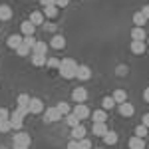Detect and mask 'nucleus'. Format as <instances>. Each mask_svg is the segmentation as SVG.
Returning a JSON list of instances; mask_svg holds the SVG:
<instances>
[{"label":"nucleus","instance_id":"16","mask_svg":"<svg viewBox=\"0 0 149 149\" xmlns=\"http://www.w3.org/2000/svg\"><path fill=\"white\" fill-rule=\"evenodd\" d=\"M10 18H12V8L8 4H0V22L10 20Z\"/></svg>","mask_w":149,"mask_h":149},{"label":"nucleus","instance_id":"13","mask_svg":"<svg viewBox=\"0 0 149 149\" xmlns=\"http://www.w3.org/2000/svg\"><path fill=\"white\" fill-rule=\"evenodd\" d=\"M22 40H24V36H22V34H12V36H8L6 44H8V48L16 50V48H18L20 44H22Z\"/></svg>","mask_w":149,"mask_h":149},{"label":"nucleus","instance_id":"40","mask_svg":"<svg viewBox=\"0 0 149 149\" xmlns=\"http://www.w3.org/2000/svg\"><path fill=\"white\" fill-rule=\"evenodd\" d=\"M141 14H143V18H145V20H149V4H145V6H143V8H141Z\"/></svg>","mask_w":149,"mask_h":149},{"label":"nucleus","instance_id":"20","mask_svg":"<svg viewBox=\"0 0 149 149\" xmlns=\"http://www.w3.org/2000/svg\"><path fill=\"white\" fill-rule=\"evenodd\" d=\"M30 22L34 24V26H40V24H44V12H32L30 14Z\"/></svg>","mask_w":149,"mask_h":149},{"label":"nucleus","instance_id":"42","mask_svg":"<svg viewBox=\"0 0 149 149\" xmlns=\"http://www.w3.org/2000/svg\"><path fill=\"white\" fill-rule=\"evenodd\" d=\"M68 2H70V0H56V6H58V8H66Z\"/></svg>","mask_w":149,"mask_h":149},{"label":"nucleus","instance_id":"24","mask_svg":"<svg viewBox=\"0 0 149 149\" xmlns=\"http://www.w3.org/2000/svg\"><path fill=\"white\" fill-rule=\"evenodd\" d=\"M93 133H95L97 137H103V135L107 133V125H105V123H93Z\"/></svg>","mask_w":149,"mask_h":149},{"label":"nucleus","instance_id":"41","mask_svg":"<svg viewBox=\"0 0 149 149\" xmlns=\"http://www.w3.org/2000/svg\"><path fill=\"white\" fill-rule=\"evenodd\" d=\"M42 6H56V0H40Z\"/></svg>","mask_w":149,"mask_h":149},{"label":"nucleus","instance_id":"21","mask_svg":"<svg viewBox=\"0 0 149 149\" xmlns=\"http://www.w3.org/2000/svg\"><path fill=\"white\" fill-rule=\"evenodd\" d=\"M111 97H113V102H115V103H123V102H127V93H125V90H115Z\"/></svg>","mask_w":149,"mask_h":149},{"label":"nucleus","instance_id":"6","mask_svg":"<svg viewBox=\"0 0 149 149\" xmlns=\"http://www.w3.org/2000/svg\"><path fill=\"white\" fill-rule=\"evenodd\" d=\"M10 125H12V129H22V125H24V115L22 113H18V111H12L10 113Z\"/></svg>","mask_w":149,"mask_h":149},{"label":"nucleus","instance_id":"4","mask_svg":"<svg viewBox=\"0 0 149 149\" xmlns=\"http://www.w3.org/2000/svg\"><path fill=\"white\" fill-rule=\"evenodd\" d=\"M72 113L76 115V117H78V119H86V117H90V107H88V105H86V103H78V105H76V107H74V111H72Z\"/></svg>","mask_w":149,"mask_h":149},{"label":"nucleus","instance_id":"9","mask_svg":"<svg viewBox=\"0 0 149 149\" xmlns=\"http://www.w3.org/2000/svg\"><path fill=\"white\" fill-rule=\"evenodd\" d=\"M129 48H131V52H133L135 56H143L145 50H147V44H145V42H139V40H133Z\"/></svg>","mask_w":149,"mask_h":149},{"label":"nucleus","instance_id":"46","mask_svg":"<svg viewBox=\"0 0 149 149\" xmlns=\"http://www.w3.org/2000/svg\"><path fill=\"white\" fill-rule=\"evenodd\" d=\"M95 149H102V147H95Z\"/></svg>","mask_w":149,"mask_h":149},{"label":"nucleus","instance_id":"18","mask_svg":"<svg viewBox=\"0 0 149 149\" xmlns=\"http://www.w3.org/2000/svg\"><path fill=\"white\" fill-rule=\"evenodd\" d=\"M30 105V95L28 93H20L18 97H16V107H28ZM30 109V107H28Z\"/></svg>","mask_w":149,"mask_h":149},{"label":"nucleus","instance_id":"27","mask_svg":"<svg viewBox=\"0 0 149 149\" xmlns=\"http://www.w3.org/2000/svg\"><path fill=\"white\" fill-rule=\"evenodd\" d=\"M113 105H115V102H113V97H111V95H105V97L102 100L103 111H107V109H113Z\"/></svg>","mask_w":149,"mask_h":149},{"label":"nucleus","instance_id":"28","mask_svg":"<svg viewBox=\"0 0 149 149\" xmlns=\"http://www.w3.org/2000/svg\"><path fill=\"white\" fill-rule=\"evenodd\" d=\"M46 62H48V58L44 54H32V64L34 66H44Z\"/></svg>","mask_w":149,"mask_h":149},{"label":"nucleus","instance_id":"10","mask_svg":"<svg viewBox=\"0 0 149 149\" xmlns=\"http://www.w3.org/2000/svg\"><path fill=\"white\" fill-rule=\"evenodd\" d=\"M119 113L123 115V117H131V115L135 113V107L129 102H123V103H119Z\"/></svg>","mask_w":149,"mask_h":149},{"label":"nucleus","instance_id":"26","mask_svg":"<svg viewBox=\"0 0 149 149\" xmlns=\"http://www.w3.org/2000/svg\"><path fill=\"white\" fill-rule=\"evenodd\" d=\"M56 107H58V111L62 113V117H66L68 113H72V107H70V103H66V102H60Z\"/></svg>","mask_w":149,"mask_h":149},{"label":"nucleus","instance_id":"39","mask_svg":"<svg viewBox=\"0 0 149 149\" xmlns=\"http://www.w3.org/2000/svg\"><path fill=\"white\" fill-rule=\"evenodd\" d=\"M68 149H80V141H76V139H70Z\"/></svg>","mask_w":149,"mask_h":149},{"label":"nucleus","instance_id":"25","mask_svg":"<svg viewBox=\"0 0 149 149\" xmlns=\"http://www.w3.org/2000/svg\"><path fill=\"white\" fill-rule=\"evenodd\" d=\"M46 52H48L46 42H36V46L32 48V54H44V56H46Z\"/></svg>","mask_w":149,"mask_h":149},{"label":"nucleus","instance_id":"30","mask_svg":"<svg viewBox=\"0 0 149 149\" xmlns=\"http://www.w3.org/2000/svg\"><path fill=\"white\" fill-rule=\"evenodd\" d=\"M145 22H147V20L143 18V14H141V12H135V14H133V24H135L137 28H143Z\"/></svg>","mask_w":149,"mask_h":149},{"label":"nucleus","instance_id":"44","mask_svg":"<svg viewBox=\"0 0 149 149\" xmlns=\"http://www.w3.org/2000/svg\"><path fill=\"white\" fill-rule=\"evenodd\" d=\"M143 97H145V102L149 103V88H145V92H143Z\"/></svg>","mask_w":149,"mask_h":149},{"label":"nucleus","instance_id":"15","mask_svg":"<svg viewBox=\"0 0 149 149\" xmlns=\"http://www.w3.org/2000/svg\"><path fill=\"white\" fill-rule=\"evenodd\" d=\"M127 145H129V149H145V139L133 135V137L127 141Z\"/></svg>","mask_w":149,"mask_h":149},{"label":"nucleus","instance_id":"33","mask_svg":"<svg viewBox=\"0 0 149 149\" xmlns=\"http://www.w3.org/2000/svg\"><path fill=\"white\" fill-rule=\"evenodd\" d=\"M127 72H129V68H127L125 64H119V66L115 68V74H117L119 78H123V76H127Z\"/></svg>","mask_w":149,"mask_h":149},{"label":"nucleus","instance_id":"2","mask_svg":"<svg viewBox=\"0 0 149 149\" xmlns=\"http://www.w3.org/2000/svg\"><path fill=\"white\" fill-rule=\"evenodd\" d=\"M30 143H32V139H30L28 133H24V131L14 135V149H28Z\"/></svg>","mask_w":149,"mask_h":149},{"label":"nucleus","instance_id":"5","mask_svg":"<svg viewBox=\"0 0 149 149\" xmlns=\"http://www.w3.org/2000/svg\"><path fill=\"white\" fill-rule=\"evenodd\" d=\"M72 100H74L76 103H84L86 100H88V90L81 88V86H80V88H76V90L72 92Z\"/></svg>","mask_w":149,"mask_h":149},{"label":"nucleus","instance_id":"34","mask_svg":"<svg viewBox=\"0 0 149 149\" xmlns=\"http://www.w3.org/2000/svg\"><path fill=\"white\" fill-rule=\"evenodd\" d=\"M12 125H10V119H2L0 121V133H6V131H10Z\"/></svg>","mask_w":149,"mask_h":149},{"label":"nucleus","instance_id":"37","mask_svg":"<svg viewBox=\"0 0 149 149\" xmlns=\"http://www.w3.org/2000/svg\"><path fill=\"white\" fill-rule=\"evenodd\" d=\"M48 68H60V60L58 58H48Z\"/></svg>","mask_w":149,"mask_h":149},{"label":"nucleus","instance_id":"35","mask_svg":"<svg viewBox=\"0 0 149 149\" xmlns=\"http://www.w3.org/2000/svg\"><path fill=\"white\" fill-rule=\"evenodd\" d=\"M22 42H24V44H26L28 48H30V50H32V48L36 46V42H38V40H36L34 36H24V40H22Z\"/></svg>","mask_w":149,"mask_h":149},{"label":"nucleus","instance_id":"43","mask_svg":"<svg viewBox=\"0 0 149 149\" xmlns=\"http://www.w3.org/2000/svg\"><path fill=\"white\" fill-rule=\"evenodd\" d=\"M141 123H143V125H145V127L149 129V113H145V115H143V121H141Z\"/></svg>","mask_w":149,"mask_h":149},{"label":"nucleus","instance_id":"14","mask_svg":"<svg viewBox=\"0 0 149 149\" xmlns=\"http://www.w3.org/2000/svg\"><path fill=\"white\" fill-rule=\"evenodd\" d=\"M20 32H22V36H34V32H36V26L30 20H26V22H22L20 24Z\"/></svg>","mask_w":149,"mask_h":149},{"label":"nucleus","instance_id":"12","mask_svg":"<svg viewBox=\"0 0 149 149\" xmlns=\"http://www.w3.org/2000/svg\"><path fill=\"white\" fill-rule=\"evenodd\" d=\"M86 133H88V129L81 125H76V127H72V139H76V141H80V139L86 137Z\"/></svg>","mask_w":149,"mask_h":149},{"label":"nucleus","instance_id":"19","mask_svg":"<svg viewBox=\"0 0 149 149\" xmlns=\"http://www.w3.org/2000/svg\"><path fill=\"white\" fill-rule=\"evenodd\" d=\"M117 133H115L113 129H107V133H105V135H103V141H105V143H107V145H115V143H117Z\"/></svg>","mask_w":149,"mask_h":149},{"label":"nucleus","instance_id":"7","mask_svg":"<svg viewBox=\"0 0 149 149\" xmlns=\"http://www.w3.org/2000/svg\"><path fill=\"white\" fill-rule=\"evenodd\" d=\"M76 78L81 81H86V80H90L92 78V70H90V66H78V70H76Z\"/></svg>","mask_w":149,"mask_h":149},{"label":"nucleus","instance_id":"32","mask_svg":"<svg viewBox=\"0 0 149 149\" xmlns=\"http://www.w3.org/2000/svg\"><path fill=\"white\" fill-rule=\"evenodd\" d=\"M66 121H68V125H70V127L80 125V119H78V117H76L74 113H68V115H66Z\"/></svg>","mask_w":149,"mask_h":149},{"label":"nucleus","instance_id":"38","mask_svg":"<svg viewBox=\"0 0 149 149\" xmlns=\"http://www.w3.org/2000/svg\"><path fill=\"white\" fill-rule=\"evenodd\" d=\"M2 119H10V111L6 109V107H0V121Z\"/></svg>","mask_w":149,"mask_h":149},{"label":"nucleus","instance_id":"45","mask_svg":"<svg viewBox=\"0 0 149 149\" xmlns=\"http://www.w3.org/2000/svg\"><path fill=\"white\" fill-rule=\"evenodd\" d=\"M147 46H149V36H147Z\"/></svg>","mask_w":149,"mask_h":149},{"label":"nucleus","instance_id":"11","mask_svg":"<svg viewBox=\"0 0 149 149\" xmlns=\"http://www.w3.org/2000/svg\"><path fill=\"white\" fill-rule=\"evenodd\" d=\"M50 46L54 48V50H62V48H66V38L62 34H56L52 40H50Z\"/></svg>","mask_w":149,"mask_h":149},{"label":"nucleus","instance_id":"8","mask_svg":"<svg viewBox=\"0 0 149 149\" xmlns=\"http://www.w3.org/2000/svg\"><path fill=\"white\" fill-rule=\"evenodd\" d=\"M30 113H42L44 111V102L40 97H30Z\"/></svg>","mask_w":149,"mask_h":149},{"label":"nucleus","instance_id":"23","mask_svg":"<svg viewBox=\"0 0 149 149\" xmlns=\"http://www.w3.org/2000/svg\"><path fill=\"white\" fill-rule=\"evenodd\" d=\"M105 119H107V113H105L103 109L93 111V123H105Z\"/></svg>","mask_w":149,"mask_h":149},{"label":"nucleus","instance_id":"3","mask_svg":"<svg viewBox=\"0 0 149 149\" xmlns=\"http://www.w3.org/2000/svg\"><path fill=\"white\" fill-rule=\"evenodd\" d=\"M58 119H62V113L58 111V107H48L46 111H44V121L46 123H54Z\"/></svg>","mask_w":149,"mask_h":149},{"label":"nucleus","instance_id":"36","mask_svg":"<svg viewBox=\"0 0 149 149\" xmlns=\"http://www.w3.org/2000/svg\"><path fill=\"white\" fill-rule=\"evenodd\" d=\"M80 149H92V141H90L88 137L80 139Z\"/></svg>","mask_w":149,"mask_h":149},{"label":"nucleus","instance_id":"17","mask_svg":"<svg viewBox=\"0 0 149 149\" xmlns=\"http://www.w3.org/2000/svg\"><path fill=\"white\" fill-rule=\"evenodd\" d=\"M131 38L133 40H139V42H145V38H147V34H145V28H133L131 30Z\"/></svg>","mask_w":149,"mask_h":149},{"label":"nucleus","instance_id":"1","mask_svg":"<svg viewBox=\"0 0 149 149\" xmlns=\"http://www.w3.org/2000/svg\"><path fill=\"white\" fill-rule=\"evenodd\" d=\"M58 70H60V76L64 80H74L76 70H78V62L72 60V58H64V60H60V68Z\"/></svg>","mask_w":149,"mask_h":149},{"label":"nucleus","instance_id":"22","mask_svg":"<svg viewBox=\"0 0 149 149\" xmlns=\"http://www.w3.org/2000/svg\"><path fill=\"white\" fill-rule=\"evenodd\" d=\"M60 8L58 6H44V18H56Z\"/></svg>","mask_w":149,"mask_h":149},{"label":"nucleus","instance_id":"31","mask_svg":"<svg viewBox=\"0 0 149 149\" xmlns=\"http://www.w3.org/2000/svg\"><path fill=\"white\" fill-rule=\"evenodd\" d=\"M16 54H18V56H28V54H32V50H30V48L26 46V44H20V46L16 48Z\"/></svg>","mask_w":149,"mask_h":149},{"label":"nucleus","instance_id":"29","mask_svg":"<svg viewBox=\"0 0 149 149\" xmlns=\"http://www.w3.org/2000/svg\"><path fill=\"white\" fill-rule=\"evenodd\" d=\"M149 135V129L145 125H143V123H139L137 127H135V137H141V139H145Z\"/></svg>","mask_w":149,"mask_h":149}]
</instances>
